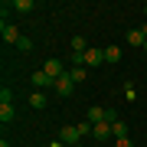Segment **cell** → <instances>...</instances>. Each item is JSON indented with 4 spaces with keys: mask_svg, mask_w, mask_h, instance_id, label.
I'll return each mask as SVG.
<instances>
[{
    "mask_svg": "<svg viewBox=\"0 0 147 147\" xmlns=\"http://www.w3.org/2000/svg\"><path fill=\"white\" fill-rule=\"evenodd\" d=\"M53 88L59 92V98H69V95H72V92H75V82H72V75H69V72H65V75H62V79H56V85H53Z\"/></svg>",
    "mask_w": 147,
    "mask_h": 147,
    "instance_id": "6da1fadb",
    "label": "cell"
},
{
    "mask_svg": "<svg viewBox=\"0 0 147 147\" xmlns=\"http://www.w3.org/2000/svg\"><path fill=\"white\" fill-rule=\"evenodd\" d=\"M42 72H46L49 79H62V75H65V65L59 62V59H46V62H42Z\"/></svg>",
    "mask_w": 147,
    "mask_h": 147,
    "instance_id": "7a4b0ae2",
    "label": "cell"
},
{
    "mask_svg": "<svg viewBox=\"0 0 147 147\" xmlns=\"http://www.w3.org/2000/svg\"><path fill=\"white\" fill-rule=\"evenodd\" d=\"M59 141L72 147V144H79V141H82V134H79V127H75V124H65L62 131H59Z\"/></svg>",
    "mask_w": 147,
    "mask_h": 147,
    "instance_id": "3957f363",
    "label": "cell"
},
{
    "mask_svg": "<svg viewBox=\"0 0 147 147\" xmlns=\"http://www.w3.org/2000/svg\"><path fill=\"white\" fill-rule=\"evenodd\" d=\"M33 85H36V88H53V85H56V79H49L42 69H36V72H33Z\"/></svg>",
    "mask_w": 147,
    "mask_h": 147,
    "instance_id": "277c9868",
    "label": "cell"
},
{
    "mask_svg": "<svg viewBox=\"0 0 147 147\" xmlns=\"http://www.w3.org/2000/svg\"><path fill=\"white\" fill-rule=\"evenodd\" d=\"M105 118H108V111H105V108H98V105H92L88 111H85V121H92V124H101Z\"/></svg>",
    "mask_w": 147,
    "mask_h": 147,
    "instance_id": "5b68a950",
    "label": "cell"
},
{
    "mask_svg": "<svg viewBox=\"0 0 147 147\" xmlns=\"http://www.w3.org/2000/svg\"><path fill=\"white\" fill-rule=\"evenodd\" d=\"M105 62V49H88V53H85V65H101Z\"/></svg>",
    "mask_w": 147,
    "mask_h": 147,
    "instance_id": "8992f818",
    "label": "cell"
},
{
    "mask_svg": "<svg viewBox=\"0 0 147 147\" xmlns=\"http://www.w3.org/2000/svg\"><path fill=\"white\" fill-rule=\"evenodd\" d=\"M0 33H3V39H7V42H20V39H23V36H20V30H16L13 23H3V26H0Z\"/></svg>",
    "mask_w": 147,
    "mask_h": 147,
    "instance_id": "52a82bcc",
    "label": "cell"
},
{
    "mask_svg": "<svg viewBox=\"0 0 147 147\" xmlns=\"http://www.w3.org/2000/svg\"><path fill=\"white\" fill-rule=\"evenodd\" d=\"M69 75H72V82H75V85H79V82L88 79V65H72V69H69Z\"/></svg>",
    "mask_w": 147,
    "mask_h": 147,
    "instance_id": "ba28073f",
    "label": "cell"
},
{
    "mask_svg": "<svg viewBox=\"0 0 147 147\" xmlns=\"http://www.w3.org/2000/svg\"><path fill=\"white\" fill-rule=\"evenodd\" d=\"M92 137H98V141H108V137H111V124H108V121H101V124H95Z\"/></svg>",
    "mask_w": 147,
    "mask_h": 147,
    "instance_id": "9c48e42d",
    "label": "cell"
},
{
    "mask_svg": "<svg viewBox=\"0 0 147 147\" xmlns=\"http://www.w3.org/2000/svg\"><path fill=\"white\" fill-rule=\"evenodd\" d=\"M124 39H127V46H134V49H137V46H144V42H147L141 30H131V33H127V36H124Z\"/></svg>",
    "mask_w": 147,
    "mask_h": 147,
    "instance_id": "30bf717a",
    "label": "cell"
},
{
    "mask_svg": "<svg viewBox=\"0 0 147 147\" xmlns=\"http://www.w3.org/2000/svg\"><path fill=\"white\" fill-rule=\"evenodd\" d=\"M118 59H121V46H115V42L105 46V62H118Z\"/></svg>",
    "mask_w": 147,
    "mask_h": 147,
    "instance_id": "8fae6325",
    "label": "cell"
},
{
    "mask_svg": "<svg viewBox=\"0 0 147 147\" xmlns=\"http://www.w3.org/2000/svg\"><path fill=\"white\" fill-rule=\"evenodd\" d=\"M88 42H85V36H72V53H88Z\"/></svg>",
    "mask_w": 147,
    "mask_h": 147,
    "instance_id": "7c38bea8",
    "label": "cell"
},
{
    "mask_svg": "<svg viewBox=\"0 0 147 147\" xmlns=\"http://www.w3.org/2000/svg\"><path fill=\"white\" fill-rule=\"evenodd\" d=\"M13 118H16V111H13V105H0V121H3V124H10Z\"/></svg>",
    "mask_w": 147,
    "mask_h": 147,
    "instance_id": "4fadbf2b",
    "label": "cell"
},
{
    "mask_svg": "<svg viewBox=\"0 0 147 147\" xmlns=\"http://www.w3.org/2000/svg\"><path fill=\"white\" fill-rule=\"evenodd\" d=\"M111 134H115V141H118V137H127V124H124V121H115V124H111Z\"/></svg>",
    "mask_w": 147,
    "mask_h": 147,
    "instance_id": "5bb4252c",
    "label": "cell"
},
{
    "mask_svg": "<svg viewBox=\"0 0 147 147\" xmlns=\"http://www.w3.org/2000/svg\"><path fill=\"white\" fill-rule=\"evenodd\" d=\"M10 7H13L16 13H30V10H33V0H13Z\"/></svg>",
    "mask_w": 147,
    "mask_h": 147,
    "instance_id": "9a60e30c",
    "label": "cell"
},
{
    "mask_svg": "<svg viewBox=\"0 0 147 147\" xmlns=\"http://www.w3.org/2000/svg\"><path fill=\"white\" fill-rule=\"evenodd\" d=\"M30 105L33 108H46V95H42V92H33L30 95Z\"/></svg>",
    "mask_w": 147,
    "mask_h": 147,
    "instance_id": "2e32d148",
    "label": "cell"
},
{
    "mask_svg": "<svg viewBox=\"0 0 147 147\" xmlns=\"http://www.w3.org/2000/svg\"><path fill=\"white\" fill-rule=\"evenodd\" d=\"M13 101V92L10 88H0V105H10Z\"/></svg>",
    "mask_w": 147,
    "mask_h": 147,
    "instance_id": "e0dca14e",
    "label": "cell"
},
{
    "mask_svg": "<svg viewBox=\"0 0 147 147\" xmlns=\"http://www.w3.org/2000/svg\"><path fill=\"white\" fill-rule=\"evenodd\" d=\"M16 49H20V53H30V49H33V39H26V36H23L20 42H16Z\"/></svg>",
    "mask_w": 147,
    "mask_h": 147,
    "instance_id": "ac0fdd59",
    "label": "cell"
},
{
    "mask_svg": "<svg viewBox=\"0 0 147 147\" xmlns=\"http://www.w3.org/2000/svg\"><path fill=\"white\" fill-rule=\"evenodd\" d=\"M115 147H134V141H131V137H118Z\"/></svg>",
    "mask_w": 147,
    "mask_h": 147,
    "instance_id": "d6986e66",
    "label": "cell"
},
{
    "mask_svg": "<svg viewBox=\"0 0 147 147\" xmlns=\"http://www.w3.org/2000/svg\"><path fill=\"white\" fill-rule=\"evenodd\" d=\"M124 98H127V101H134V85H131V82L124 85Z\"/></svg>",
    "mask_w": 147,
    "mask_h": 147,
    "instance_id": "ffe728a7",
    "label": "cell"
},
{
    "mask_svg": "<svg viewBox=\"0 0 147 147\" xmlns=\"http://www.w3.org/2000/svg\"><path fill=\"white\" fill-rule=\"evenodd\" d=\"M72 62L75 65H85V53H72Z\"/></svg>",
    "mask_w": 147,
    "mask_h": 147,
    "instance_id": "44dd1931",
    "label": "cell"
},
{
    "mask_svg": "<svg viewBox=\"0 0 147 147\" xmlns=\"http://www.w3.org/2000/svg\"><path fill=\"white\" fill-rule=\"evenodd\" d=\"M141 33H144V39H147V23H144V26H141Z\"/></svg>",
    "mask_w": 147,
    "mask_h": 147,
    "instance_id": "7402d4cb",
    "label": "cell"
},
{
    "mask_svg": "<svg viewBox=\"0 0 147 147\" xmlns=\"http://www.w3.org/2000/svg\"><path fill=\"white\" fill-rule=\"evenodd\" d=\"M144 16H147V3H144Z\"/></svg>",
    "mask_w": 147,
    "mask_h": 147,
    "instance_id": "603a6c76",
    "label": "cell"
},
{
    "mask_svg": "<svg viewBox=\"0 0 147 147\" xmlns=\"http://www.w3.org/2000/svg\"><path fill=\"white\" fill-rule=\"evenodd\" d=\"M144 53H147V42H144Z\"/></svg>",
    "mask_w": 147,
    "mask_h": 147,
    "instance_id": "cb8c5ba5",
    "label": "cell"
}]
</instances>
